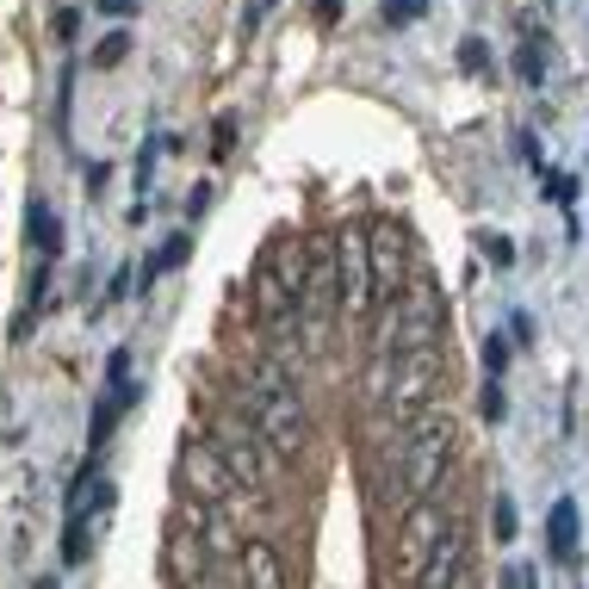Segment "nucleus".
Instances as JSON below:
<instances>
[{
    "instance_id": "nucleus-1",
    "label": "nucleus",
    "mask_w": 589,
    "mask_h": 589,
    "mask_svg": "<svg viewBox=\"0 0 589 589\" xmlns=\"http://www.w3.org/2000/svg\"><path fill=\"white\" fill-rule=\"evenodd\" d=\"M242 416L261 428V441L279 453V459H298L310 447V416L292 391V372L261 366L255 379H242Z\"/></svg>"
},
{
    "instance_id": "nucleus-2",
    "label": "nucleus",
    "mask_w": 589,
    "mask_h": 589,
    "mask_svg": "<svg viewBox=\"0 0 589 589\" xmlns=\"http://www.w3.org/2000/svg\"><path fill=\"white\" fill-rule=\"evenodd\" d=\"M310 273H317V267H310V248L298 242V236H279L261 255V267H255V317H261L267 329H292L298 310H304Z\"/></svg>"
},
{
    "instance_id": "nucleus-3",
    "label": "nucleus",
    "mask_w": 589,
    "mask_h": 589,
    "mask_svg": "<svg viewBox=\"0 0 589 589\" xmlns=\"http://www.w3.org/2000/svg\"><path fill=\"white\" fill-rule=\"evenodd\" d=\"M453 441H459V428H453L447 410H428V416H416L410 428H403V472H397V496L403 509L410 503H428L434 490H441V478H447L453 465Z\"/></svg>"
},
{
    "instance_id": "nucleus-4",
    "label": "nucleus",
    "mask_w": 589,
    "mask_h": 589,
    "mask_svg": "<svg viewBox=\"0 0 589 589\" xmlns=\"http://www.w3.org/2000/svg\"><path fill=\"white\" fill-rule=\"evenodd\" d=\"M217 453H224V465L236 472V484L242 490H255V496H267L273 490V478H279V453L261 441V428L242 416V410H224V416L211 422V434H205Z\"/></svg>"
},
{
    "instance_id": "nucleus-5",
    "label": "nucleus",
    "mask_w": 589,
    "mask_h": 589,
    "mask_svg": "<svg viewBox=\"0 0 589 589\" xmlns=\"http://www.w3.org/2000/svg\"><path fill=\"white\" fill-rule=\"evenodd\" d=\"M447 509L441 503H410L397 521V534H391V589H416L422 571H428V558L441 552V540H447Z\"/></svg>"
},
{
    "instance_id": "nucleus-6",
    "label": "nucleus",
    "mask_w": 589,
    "mask_h": 589,
    "mask_svg": "<svg viewBox=\"0 0 589 589\" xmlns=\"http://www.w3.org/2000/svg\"><path fill=\"white\" fill-rule=\"evenodd\" d=\"M379 335H385V354H428L434 335H441V292L434 279H410V292L397 298L391 310H379Z\"/></svg>"
},
{
    "instance_id": "nucleus-7",
    "label": "nucleus",
    "mask_w": 589,
    "mask_h": 589,
    "mask_svg": "<svg viewBox=\"0 0 589 589\" xmlns=\"http://www.w3.org/2000/svg\"><path fill=\"white\" fill-rule=\"evenodd\" d=\"M434 397H441V348L391 360V385H385V403H379V410H385L397 428H410L416 416H428Z\"/></svg>"
},
{
    "instance_id": "nucleus-8",
    "label": "nucleus",
    "mask_w": 589,
    "mask_h": 589,
    "mask_svg": "<svg viewBox=\"0 0 589 589\" xmlns=\"http://www.w3.org/2000/svg\"><path fill=\"white\" fill-rule=\"evenodd\" d=\"M366 273H372V304L379 310H391L410 292L416 261H410V236H403L397 224H372L366 230Z\"/></svg>"
},
{
    "instance_id": "nucleus-9",
    "label": "nucleus",
    "mask_w": 589,
    "mask_h": 589,
    "mask_svg": "<svg viewBox=\"0 0 589 589\" xmlns=\"http://www.w3.org/2000/svg\"><path fill=\"white\" fill-rule=\"evenodd\" d=\"M174 472H180V496H193V503H205V509H217V503L236 496V472L224 465V453H217L211 441H180Z\"/></svg>"
},
{
    "instance_id": "nucleus-10",
    "label": "nucleus",
    "mask_w": 589,
    "mask_h": 589,
    "mask_svg": "<svg viewBox=\"0 0 589 589\" xmlns=\"http://www.w3.org/2000/svg\"><path fill=\"white\" fill-rule=\"evenodd\" d=\"M236 565H242V589H286V552L267 534H248Z\"/></svg>"
},
{
    "instance_id": "nucleus-11",
    "label": "nucleus",
    "mask_w": 589,
    "mask_h": 589,
    "mask_svg": "<svg viewBox=\"0 0 589 589\" xmlns=\"http://www.w3.org/2000/svg\"><path fill=\"white\" fill-rule=\"evenodd\" d=\"M465 552H472V540H465V527L453 521V527H447V540H441V552L428 558V571H422L416 589H453V583L465 577Z\"/></svg>"
},
{
    "instance_id": "nucleus-12",
    "label": "nucleus",
    "mask_w": 589,
    "mask_h": 589,
    "mask_svg": "<svg viewBox=\"0 0 589 589\" xmlns=\"http://www.w3.org/2000/svg\"><path fill=\"white\" fill-rule=\"evenodd\" d=\"M546 546H552L558 565H571V558H577V503H571V496H558L552 515H546Z\"/></svg>"
},
{
    "instance_id": "nucleus-13",
    "label": "nucleus",
    "mask_w": 589,
    "mask_h": 589,
    "mask_svg": "<svg viewBox=\"0 0 589 589\" xmlns=\"http://www.w3.org/2000/svg\"><path fill=\"white\" fill-rule=\"evenodd\" d=\"M186 255H193V236H186V230H180V236H168V242L155 248L149 261H143V273H137V292H143V286H149L155 273H168V267H180Z\"/></svg>"
},
{
    "instance_id": "nucleus-14",
    "label": "nucleus",
    "mask_w": 589,
    "mask_h": 589,
    "mask_svg": "<svg viewBox=\"0 0 589 589\" xmlns=\"http://www.w3.org/2000/svg\"><path fill=\"white\" fill-rule=\"evenodd\" d=\"M25 224H31V248H38V255L50 261V255L62 248V236H56V211H50L44 199H31V217H25Z\"/></svg>"
},
{
    "instance_id": "nucleus-15",
    "label": "nucleus",
    "mask_w": 589,
    "mask_h": 589,
    "mask_svg": "<svg viewBox=\"0 0 589 589\" xmlns=\"http://www.w3.org/2000/svg\"><path fill=\"white\" fill-rule=\"evenodd\" d=\"M124 56H131V31L118 25V31H106V38L93 44V56H87V62H93V69H118Z\"/></svg>"
},
{
    "instance_id": "nucleus-16",
    "label": "nucleus",
    "mask_w": 589,
    "mask_h": 589,
    "mask_svg": "<svg viewBox=\"0 0 589 589\" xmlns=\"http://www.w3.org/2000/svg\"><path fill=\"white\" fill-rule=\"evenodd\" d=\"M515 534H521V527H515V503H509V496H490V540L496 546H515Z\"/></svg>"
},
{
    "instance_id": "nucleus-17",
    "label": "nucleus",
    "mask_w": 589,
    "mask_h": 589,
    "mask_svg": "<svg viewBox=\"0 0 589 589\" xmlns=\"http://www.w3.org/2000/svg\"><path fill=\"white\" fill-rule=\"evenodd\" d=\"M515 75H521L527 87H540V75H546V50H540V38H527V44L515 50Z\"/></svg>"
},
{
    "instance_id": "nucleus-18",
    "label": "nucleus",
    "mask_w": 589,
    "mask_h": 589,
    "mask_svg": "<svg viewBox=\"0 0 589 589\" xmlns=\"http://www.w3.org/2000/svg\"><path fill=\"white\" fill-rule=\"evenodd\" d=\"M459 69L465 75H490V50H484V38H459Z\"/></svg>"
},
{
    "instance_id": "nucleus-19",
    "label": "nucleus",
    "mask_w": 589,
    "mask_h": 589,
    "mask_svg": "<svg viewBox=\"0 0 589 589\" xmlns=\"http://www.w3.org/2000/svg\"><path fill=\"white\" fill-rule=\"evenodd\" d=\"M422 13H428V0H385V7H379L385 25H410V19H422Z\"/></svg>"
},
{
    "instance_id": "nucleus-20",
    "label": "nucleus",
    "mask_w": 589,
    "mask_h": 589,
    "mask_svg": "<svg viewBox=\"0 0 589 589\" xmlns=\"http://www.w3.org/2000/svg\"><path fill=\"white\" fill-rule=\"evenodd\" d=\"M484 261H490V267H509L515 261V248H509V236H503V230H484Z\"/></svg>"
},
{
    "instance_id": "nucleus-21",
    "label": "nucleus",
    "mask_w": 589,
    "mask_h": 589,
    "mask_svg": "<svg viewBox=\"0 0 589 589\" xmlns=\"http://www.w3.org/2000/svg\"><path fill=\"white\" fill-rule=\"evenodd\" d=\"M484 366H490V379H503V366H509V348H503V335L484 341Z\"/></svg>"
},
{
    "instance_id": "nucleus-22",
    "label": "nucleus",
    "mask_w": 589,
    "mask_h": 589,
    "mask_svg": "<svg viewBox=\"0 0 589 589\" xmlns=\"http://www.w3.org/2000/svg\"><path fill=\"white\" fill-rule=\"evenodd\" d=\"M93 7H100L106 19H131V13H137V0H93Z\"/></svg>"
},
{
    "instance_id": "nucleus-23",
    "label": "nucleus",
    "mask_w": 589,
    "mask_h": 589,
    "mask_svg": "<svg viewBox=\"0 0 589 589\" xmlns=\"http://www.w3.org/2000/svg\"><path fill=\"white\" fill-rule=\"evenodd\" d=\"M534 583V571H527V565H509V571H503V589H527Z\"/></svg>"
},
{
    "instance_id": "nucleus-24",
    "label": "nucleus",
    "mask_w": 589,
    "mask_h": 589,
    "mask_svg": "<svg viewBox=\"0 0 589 589\" xmlns=\"http://www.w3.org/2000/svg\"><path fill=\"white\" fill-rule=\"evenodd\" d=\"M484 416H503V391H496V379L484 385Z\"/></svg>"
},
{
    "instance_id": "nucleus-25",
    "label": "nucleus",
    "mask_w": 589,
    "mask_h": 589,
    "mask_svg": "<svg viewBox=\"0 0 589 589\" xmlns=\"http://www.w3.org/2000/svg\"><path fill=\"white\" fill-rule=\"evenodd\" d=\"M75 31H81V19L69 13V7H62V13H56V38H75Z\"/></svg>"
},
{
    "instance_id": "nucleus-26",
    "label": "nucleus",
    "mask_w": 589,
    "mask_h": 589,
    "mask_svg": "<svg viewBox=\"0 0 589 589\" xmlns=\"http://www.w3.org/2000/svg\"><path fill=\"white\" fill-rule=\"evenodd\" d=\"M317 19H341V0H317Z\"/></svg>"
},
{
    "instance_id": "nucleus-27",
    "label": "nucleus",
    "mask_w": 589,
    "mask_h": 589,
    "mask_svg": "<svg viewBox=\"0 0 589 589\" xmlns=\"http://www.w3.org/2000/svg\"><path fill=\"white\" fill-rule=\"evenodd\" d=\"M453 589H478V577H459V583H453Z\"/></svg>"
},
{
    "instance_id": "nucleus-28",
    "label": "nucleus",
    "mask_w": 589,
    "mask_h": 589,
    "mask_svg": "<svg viewBox=\"0 0 589 589\" xmlns=\"http://www.w3.org/2000/svg\"><path fill=\"white\" fill-rule=\"evenodd\" d=\"M38 589H56V577H38Z\"/></svg>"
}]
</instances>
